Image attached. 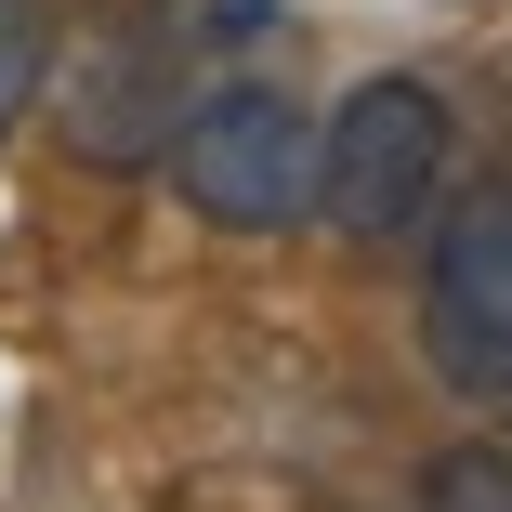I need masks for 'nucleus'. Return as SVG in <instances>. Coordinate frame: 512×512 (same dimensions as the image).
Segmentation results:
<instances>
[{
  "instance_id": "obj_1",
  "label": "nucleus",
  "mask_w": 512,
  "mask_h": 512,
  "mask_svg": "<svg viewBox=\"0 0 512 512\" xmlns=\"http://www.w3.org/2000/svg\"><path fill=\"white\" fill-rule=\"evenodd\" d=\"M460 184V119L434 79H355L342 106H316V224H342L355 250H394L434 224V197Z\"/></svg>"
},
{
  "instance_id": "obj_2",
  "label": "nucleus",
  "mask_w": 512,
  "mask_h": 512,
  "mask_svg": "<svg viewBox=\"0 0 512 512\" xmlns=\"http://www.w3.org/2000/svg\"><path fill=\"white\" fill-rule=\"evenodd\" d=\"M158 171L197 224L289 237V224H316V106L289 79H211V92H184Z\"/></svg>"
},
{
  "instance_id": "obj_3",
  "label": "nucleus",
  "mask_w": 512,
  "mask_h": 512,
  "mask_svg": "<svg viewBox=\"0 0 512 512\" xmlns=\"http://www.w3.org/2000/svg\"><path fill=\"white\" fill-rule=\"evenodd\" d=\"M184 66H197V14L184 0H92L79 40H53V119H66V158L92 171H132L171 145L184 119Z\"/></svg>"
},
{
  "instance_id": "obj_4",
  "label": "nucleus",
  "mask_w": 512,
  "mask_h": 512,
  "mask_svg": "<svg viewBox=\"0 0 512 512\" xmlns=\"http://www.w3.org/2000/svg\"><path fill=\"white\" fill-rule=\"evenodd\" d=\"M421 355L460 407L512 421V171L434 197V224H421Z\"/></svg>"
},
{
  "instance_id": "obj_5",
  "label": "nucleus",
  "mask_w": 512,
  "mask_h": 512,
  "mask_svg": "<svg viewBox=\"0 0 512 512\" xmlns=\"http://www.w3.org/2000/svg\"><path fill=\"white\" fill-rule=\"evenodd\" d=\"M53 40H66V0H0V145H14V132L40 119Z\"/></svg>"
},
{
  "instance_id": "obj_6",
  "label": "nucleus",
  "mask_w": 512,
  "mask_h": 512,
  "mask_svg": "<svg viewBox=\"0 0 512 512\" xmlns=\"http://www.w3.org/2000/svg\"><path fill=\"white\" fill-rule=\"evenodd\" d=\"M421 512H512V434L434 447V473H421Z\"/></svg>"
}]
</instances>
